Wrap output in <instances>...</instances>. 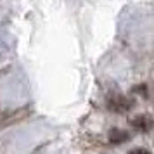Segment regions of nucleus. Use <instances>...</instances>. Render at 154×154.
Segmentation results:
<instances>
[{"mask_svg":"<svg viewBox=\"0 0 154 154\" xmlns=\"http://www.w3.org/2000/svg\"><path fill=\"white\" fill-rule=\"evenodd\" d=\"M132 106H133L132 100L128 97H125V95H121V94H112V95L107 97V107L112 112H118V114L126 112Z\"/></svg>","mask_w":154,"mask_h":154,"instance_id":"nucleus-1","label":"nucleus"},{"mask_svg":"<svg viewBox=\"0 0 154 154\" xmlns=\"http://www.w3.org/2000/svg\"><path fill=\"white\" fill-rule=\"evenodd\" d=\"M132 125H133L135 130H139V132H142V133H147V132L152 130L154 119H152V116H149V114H139L137 118L132 119Z\"/></svg>","mask_w":154,"mask_h":154,"instance_id":"nucleus-2","label":"nucleus"},{"mask_svg":"<svg viewBox=\"0 0 154 154\" xmlns=\"http://www.w3.org/2000/svg\"><path fill=\"white\" fill-rule=\"evenodd\" d=\"M128 139H130V135L125 130H119V128H111L109 130V142L111 144H123Z\"/></svg>","mask_w":154,"mask_h":154,"instance_id":"nucleus-3","label":"nucleus"},{"mask_svg":"<svg viewBox=\"0 0 154 154\" xmlns=\"http://www.w3.org/2000/svg\"><path fill=\"white\" fill-rule=\"evenodd\" d=\"M128 154H151V152H149L147 149H142V147H139V149H132Z\"/></svg>","mask_w":154,"mask_h":154,"instance_id":"nucleus-4","label":"nucleus"}]
</instances>
